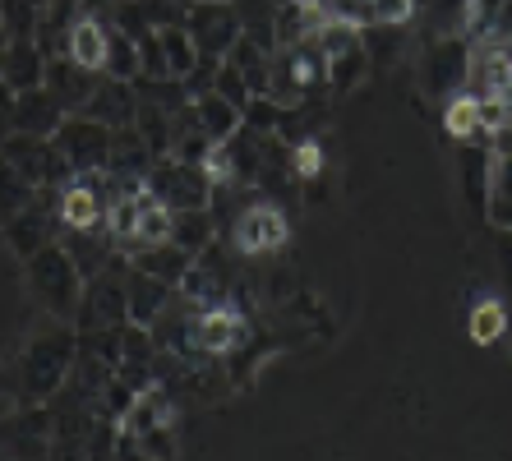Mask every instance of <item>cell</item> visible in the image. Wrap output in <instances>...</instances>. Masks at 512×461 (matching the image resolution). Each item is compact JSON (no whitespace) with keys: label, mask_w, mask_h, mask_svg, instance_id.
Segmentation results:
<instances>
[{"label":"cell","mask_w":512,"mask_h":461,"mask_svg":"<svg viewBox=\"0 0 512 461\" xmlns=\"http://www.w3.org/2000/svg\"><path fill=\"white\" fill-rule=\"evenodd\" d=\"M79 360V328L74 323L51 319V328L33 332L14 360V383H19V402L24 406H47L74 374Z\"/></svg>","instance_id":"6da1fadb"},{"label":"cell","mask_w":512,"mask_h":461,"mask_svg":"<svg viewBox=\"0 0 512 461\" xmlns=\"http://www.w3.org/2000/svg\"><path fill=\"white\" fill-rule=\"evenodd\" d=\"M24 277H28V291L47 319H60V323H74L79 319V305H84V286L88 277L79 272L74 254L65 249V240H51L47 249H37L33 259H24Z\"/></svg>","instance_id":"7a4b0ae2"},{"label":"cell","mask_w":512,"mask_h":461,"mask_svg":"<svg viewBox=\"0 0 512 461\" xmlns=\"http://www.w3.org/2000/svg\"><path fill=\"white\" fill-rule=\"evenodd\" d=\"M185 28H190L194 47H199V60H208V65H222L231 56V47L245 37L240 10L231 0H194L185 10Z\"/></svg>","instance_id":"3957f363"},{"label":"cell","mask_w":512,"mask_h":461,"mask_svg":"<svg viewBox=\"0 0 512 461\" xmlns=\"http://www.w3.org/2000/svg\"><path fill=\"white\" fill-rule=\"evenodd\" d=\"M466 74H471V42H462L457 33L429 37L420 56V88L429 97H457L466 93Z\"/></svg>","instance_id":"277c9868"},{"label":"cell","mask_w":512,"mask_h":461,"mask_svg":"<svg viewBox=\"0 0 512 461\" xmlns=\"http://www.w3.org/2000/svg\"><path fill=\"white\" fill-rule=\"evenodd\" d=\"M148 190L167 203L171 213H190V208H208L213 203V180L203 166L176 162V157H157L148 171Z\"/></svg>","instance_id":"5b68a950"},{"label":"cell","mask_w":512,"mask_h":461,"mask_svg":"<svg viewBox=\"0 0 512 461\" xmlns=\"http://www.w3.org/2000/svg\"><path fill=\"white\" fill-rule=\"evenodd\" d=\"M130 268V259H125ZM125 268L120 272H97L93 282L84 286V305H79V332H102V328H125L130 323V300H125Z\"/></svg>","instance_id":"8992f818"},{"label":"cell","mask_w":512,"mask_h":461,"mask_svg":"<svg viewBox=\"0 0 512 461\" xmlns=\"http://www.w3.org/2000/svg\"><path fill=\"white\" fill-rule=\"evenodd\" d=\"M231 245H236L240 259H259V254H277V249L291 240V226H286L282 208L273 203H245L240 217L227 226Z\"/></svg>","instance_id":"52a82bcc"},{"label":"cell","mask_w":512,"mask_h":461,"mask_svg":"<svg viewBox=\"0 0 512 461\" xmlns=\"http://www.w3.org/2000/svg\"><path fill=\"white\" fill-rule=\"evenodd\" d=\"M194 342L208 360L217 355H236L240 346H250V319H245V309L222 300V305H208L194 314Z\"/></svg>","instance_id":"ba28073f"},{"label":"cell","mask_w":512,"mask_h":461,"mask_svg":"<svg viewBox=\"0 0 512 461\" xmlns=\"http://www.w3.org/2000/svg\"><path fill=\"white\" fill-rule=\"evenodd\" d=\"M51 143H56L60 157L70 162V171H97V166H107L116 130H107V125H97V120H88V116H65V125L56 130Z\"/></svg>","instance_id":"9c48e42d"},{"label":"cell","mask_w":512,"mask_h":461,"mask_svg":"<svg viewBox=\"0 0 512 461\" xmlns=\"http://www.w3.org/2000/svg\"><path fill=\"white\" fill-rule=\"evenodd\" d=\"M74 116H88L97 125H107V130H130L134 120H139V88L130 79H97L93 97Z\"/></svg>","instance_id":"30bf717a"},{"label":"cell","mask_w":512,"mask_h":461,"mask_svg":"<svg viewBox=\"0 0 512 461\" xmlns=\"http://www.w3.org/2000/svg\"><path fill=\"white\" fill-rule=\"evenodd\" d=\"M328 24V10H323V0H286L277 5V19H273V42L277 51H291L300 42H314Z\"/></svg>","instance_id":"8fae6325"},{"label":"cell","mask_w":512,"mask_h":461,"mask_svg":"<svg viewBox=\"0 0 512 461\" xmlns=\"http://www.w3.org/2000/svg\"><path fill=\"white\" fill-rule=\"evenodd\" d=\"M512 83V60L503 42H476L471 47V74H466V93L471 97H499Z\"/></svg>","instance_id":"7c38bea8"},{"label":"cell","mask_w":512,"mask_h":461,"mask_svg":"<svg viewBox=\"0 0 512 461\" xmlns=\"http://www.w3.org/2000/svg\"><path fill=\"white\" fill-rule=\"evenodd\" d=\"M51 97H56L60 107L70 111H84V102L93 97V88H97V74L93 70H84V65H74L70 56H51L47 60V83H42Z\"/></svg>","instance_id":"4fadbf2b"},{"label":"cell","mask_w":512,"mask_h":461,"mask_svg":"<svg viewBox=\"0 0 512 461\" xmlns=\"http://www.w3.org/2000/svg\"><path fill=\"white\" fill-rule=\"evenodd\" d=\"M70 111L60 107L47 88H33V93H19L14 102V134H37V139H56V130L65 125Z\"/></svg>","instance_id":"5bb4252c"},{"label":"cell","mask_w":512,"mask_h":461,"mask_svg":"<svg viewBox=\"0 0 512 461\" xmlns=\"http://www.w3.org/2000/svg\"><path fill=\"white\" fill-rule=\"evenodd\" d=\"M171 296H176V286H171V282H157V277H148V272H139V268H125V300H130V323H139V328H153V319L171 305Z\"/></svg>","instance_id":"9a60e30c"},{"label":"cell","mask_w":512,"mask_h":461,"mask_svg":"<svg viewBox=\"0 0 512 461\" xmlns=\"http://www.w3.org/2000/svg\"><path fill=\"white\" fill-rule=\"evenodd\" d=\"M47 51L37 47L33 37H14L10 47H5V88L14 93H33L47 83Z\"/></svg>","instance_id":"2e32d148"},{"label":"cell","mask_w":512,"mask_h":461,"mask_svg":"<svg viewBox=\"0 0 512 461\" xmlns=\"http://www.w3.org/2000/svg\"><path fill=\"white\" fill-rule=\"evenodd\" d=\"M107 37L111 28L97 19V14H79L70 28V42H65V56L74 60V65H84V70L102 74L107 70Z\"/></svg>","instance_id":"e0dca14e"},{"label":"cell","mask_w":512,"mask_h":461,"mask_svg":"<svg viewBox=\"0 0 512 461\" xmlns=\"http://www.w3.org/2000/svg\"><path fill=\"white\" fill-rule=\"evenodd\" d=\"M190 263H194V254H185V249L171 245V240H162V245H139L130 254V268L148 272V277H157V282H171V286L190 272Z\"/></svg>","instance_id":"ac0fdd59"},{"label":"cell","mask_w":512,"mask_h":461,"mask_svg":"<svg viewBox=\"0 0 512 461\" xmlns=\"http://www.w3.org/2000/svg\"><path fill=\"white\" fill-rule=\"evenodd\" d=\"M194 111H199V125H203V134H208L213 143H227L231 134L245 125V116H240L236 102H227V97L213 93V88L194 97Z\"/></svg>","instance_id":"d6986e66"},{"label":"cell","mask_w":512,"mask_h":461,"mask_svg":"<svg viewBox=\"0 0 512 461\" xmlns=\"http://www.w3.org/2000/svg\"><path fill=\"white\" fill-rule=\"evenodd\" d=\"M217 240V217L208 213V208H190V213H176V222H171V245H180L185 254H194L199 259L203 249Z\"/></svg>","instance_id":"ffe728a7"},{"label":"cell","mask_w":512,"mask_h":461,"mask_svg":"<svg viewBox=\"0 0 512 461\" xmlns=\"http://www.w3.org/2000/svg\"><path fill=\"white\" fill-rule=\"evenodd\" d=\"M157 37H162V56H167L171 79H190V74L199 70V47H194V37H190V28H185V19H180V24L157 28Z\"/></svg>","instance_id":"44dd1931"},{"label":"cell","mask_w":512,"mask_h":461,"mask_svg":"<svg viewBox=\"0 0 512 461\" xmlns=\"http://www.w3.org/2000/svg\"><path fill=\"white\" fill-rule=\"evenodd\" d=\"M107 79H139V37H130L125 28L111 24V37H107Z\"/></svg>","instance_id":"7402d4cb"},{"label":"cell","mask_w":512,"mask_h":461,"mask_svg":"<svg viewBox=\"0 0 512 461\" xmlns=\"http://www.w3.org/2000/svg\"><path fill=\"white\" fill-rule=\"evenodd\" d=\"M443 130L453 134L457 143L485 139V130H480V116H476V97H471V93H457L453 102H448V111H443Z\"/></svg>","instance_id":"603a6c76"},{"label":"cell","mask_w":512,"mask_h":461,"mask_svg":"<svg viewBox=\"0 0 512 461\" xmlns=\"http://www.w3.org/2000/svg\"><path fill=\"white\" fill-rule=\"evenodd\" d=\"M33 199H37V190L19 176V171H14L10 162H5V157H0V226L10 222L14 213H24Z\"/></svg>","instance_id":"cb8c5ba5"},{"label":"cell","mask_w":512,"mask_h":461,"mask_svg":"<svg viewBox=\"0 0 512 461\" xmlns=\"http://www.w3.org/2000/svg\"><path fill=\"white\" fill-rule=\"evenodd\" d=\"M365 74H370V47H365V42H360L356 51H346V56L328 60V88H333V93H351Z\"/></svg>","instance_id":"d4e9b609"},{"label":"cell","mask_w":512,"mask_h":461,"mask_svg":"<svg viewBox=\"0 0 512 461\" xmlns=\"http://www.w3.org/2000/svg\"><path fill=\"white\" fill-rule=\"evenodd\" d=\"M471 342L480 346H494L499 337H508V309L499 305V300H480L476 309H471Z\"/></svg>","instance_id":"484cf974"},{"label":"cell","mask_w":512,"mask_h":461,"mask_svg":"<svg viewBox=\"0 0 512 461\" xmlns=\"http://www.w3.org/2000/svg\"><path fill=\"white\" fill-rule=\"evenodd\" d=\"M240 116H245V125H250L254 134H277L282 130V116H286V107L282 102H277V97H250V107L240 111Z\"/></svg>","instance_id":"4316f807"},{"label":"cell","mask_w":512,"mask_h":461,"mask_svg":"<svg viewBox=\"0 0 512 461\" xmlns=\"http://www.w3.org/2000/svg\"><path fill=\"white\" fill-rule=\"evenodd\" d=\"M323 166H328V157H323V143L314 139V134L291 148V176H300L305 185H314V180L323 176Z\"/></svg>","instance_id":"83f0119b"},{"label":"cell","mask_w":512,"mask_h":461,"mask_svg":"<svg viewBox=\"0 0 512 461\" xmlns=\"http://www.w3.org/2000/svg\"><path fill=\"white\" fill-rule=\"evenodd\" d=\"M323 10H328V19H337V24H351V28H360V33L379 24L374 0H323Z\"/></svg>","instance_id":"f1b7e54d"},{"label":"cell","mask_w":512,"mask_h":461,"mask_svg":"<svg viewBox=\"0 0 512 461\" xmlns=\"http://www.w3.org/2000/svg\"><path fill=\"white\" fill-rule=\"evenodd\" d=\"M213 93H222L227 97V102H236L240 111L250 107V83H245V74L236 70V65H231V60H222V65H217V74H213Z\"/></svg>","instance_id":"f546056e"},{"label":"cell","mask_w":512,"mask_h":461,"mask_svg":"<svg viewBox=\"0 0 512 461\" xmlns=\"http://www.w3.org/2000/svg\"><path fill=\"white\" fill-rule=\"evenodd\" d=\"M125 429V425H120ZM143 443V452L153 461H176V425H162V429H148V434H134Z\"/></svg>","instance_id":"4dcf8cb0"},{"label":"cell","mask_w":512,"mask_h":461,"mask_svg":"<svg viewBox=\"0 0 512 461\" xmlns=\"http://www.w3.org/2000/svg\"><path fill=\"white\" fill-rule=\"evenodd\" d=\"M512 199V157H489L485 171V199Z\"/></svg>","instance_id":"1f68e13d"},{"label":"cell","mask_w":512,"mask_h":461,"mask_svg":"<svg viewBox=\"0 0 512 461\" xmlns=\"http://www.w3.org/2000/svg\"><path fill=\"white\" fill-rule=\"evenodd\" d=\"M374 14H379V28H402L416 19V0H374Z\"/></svg>","instance_id":"d6a6232c"},{"label":"cell","mask_w":512,"mask_h":461,"mask_svg":"<svg viewBox=\"0 0 512 461\" xmlns=\"http://www.w3.org/2000/svg\"><path fill=\"white\" fill-rule=\"evenodd\" d=\"M111 461H153L148 452H143V443L130 434V429H120V438H116V457Z\"/></svg>","instance_id":"836d02e7"},{"label":"cell","mask_w":512,"mask_h":461,"mask_svg":"<svg viewBox=\"0 0 512 461\" xmlns=\"http://www.w3.org/2000/svg\"><path fill=\"white\" fill-rule=\"evenodd\" d=\"M14 102H19V93L0 83V143H5V139L14 134Z\"/></svg>","instance_id":"e575fe53"},{"label":"cell","mask_w":512,"mask_h":461,"mask_svg":"<svg viewBox=\"0 0 512 461\" xmlns=\"http://www.w3.org/2000/svg\"><path fill=\"white\" fill-rule=\"evenodd\" d=\"M485 153L489 157H512V120H508V125H499V130L485 134Z\"/></svg>","instance_id":"d590c367"},{"label":"cell","mask_w":512,"mask_h":461,"mask_svg":"<svg viewBox=\"0 0 512 461\" xmlns=\"http://www.w3.org/2000/svg\"><path fill=\"white\" fill-rule=\"evenodd\" d=\"M466 5H471V0H434V14L448 24V33H457V19H462Z\"/></svg>","instance_id":"8d00e7d4"},{"label":"cell","mask_w":512,"mask_h":461,"mask_svg":"<svg viewBox=\"0 0 512 461\" xmlns=\"http://www.w3.org/2000/svg\"><path fill=\"white\" fill-rule=\"evenodd\" d=\"M14 42V33H10V14H5V0H0V51Z\"/></svg>","instance_id":"74e56055"},{"label":"cell","mask_w":512,"mask_h":461,"mask_svg":"<svg viewBox=\"0 0 512 461\" xmlns=\"http://www.w3.org/2000/svg\"><path fill=\"white\" fill-rule=\"evenodd\" d=\"M499 102H503V107H508V116H512V83H508V88H503V93H499Z\"/></svg>","instance_id":"f35d334b"},{"label":"cell","mask_w":512,"mask_h":461,"mask_svg":"<svg viewBox=\"0 0 512 461\" xmlns=\"http://www.w3.org/2000/svg\"><path fill=\"white\" fill-rule=\"evenodd\" d=\"M0 83H5V51H0Z\"/></svg>","instance_id":"ab89813d"},{"label":"cell","mask_w":512,"mask_h":461,"mask_svg":"<svg viewBox=\"0 0 512 461\" xmlns=\"http://www.w3.org/2000/svg\"><path fill=\"white\" fill-rule=\"evenodd\" d=\"M503 51H508V60H512V33H508V42H503Z\"/></svg>","instance_id":"60d3db41"},{"label":"cell","mask_w":512,"mask_h":461,"mask_svg":"<svg viewBox=\"0 0 512 461\" xmlns=\"http://www.w3.org/2000/svg\"><path fill=\"white\" fill-rule=\"evenodd\" d=\"M10 461H19V457H10Z\"/></svg>","instance_id":"b9f144b4"}]
</instances>
